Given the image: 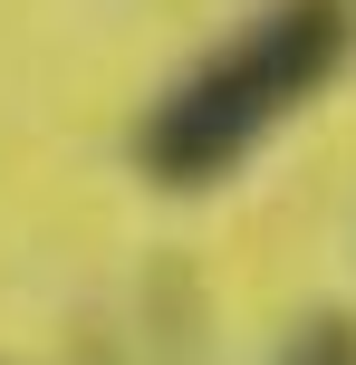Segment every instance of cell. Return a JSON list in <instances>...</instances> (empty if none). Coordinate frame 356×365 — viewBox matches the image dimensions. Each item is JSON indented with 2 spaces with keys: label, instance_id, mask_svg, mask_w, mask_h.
<instances>
[{
  "label": "cell",
  "instance_id": "cell-1",
  "mask_svg": "<svg viewBox=\"0 0 356 365\" xmlns=\"http://www.w3.org/2000/svg\"><path fill=\"white\" fill-rule=\"evenodd\" d=\"M356 10L347 0H280L260 10L231 48H212L203 68H183L135 125V164L164 192H212L347 68Z\"/></svg>",
  "mask_w": 356,
  "mask_h": 365
},
{
  "label": "cell",
  "instance_id": "cell-2",
  "mask_svg": "<svg viewBox=\"0 0 356 365\" xmlns=\"http://www.w3.org/2000/svg\"><path fill=\"white\" fill-rule=\"evenodd\" d=\"M280 365H356V317H337V308L299 317L289 346H280Z\"/></svg>",
  "mask_w": 356,
  "mask_h": 365
}]
</instances>
